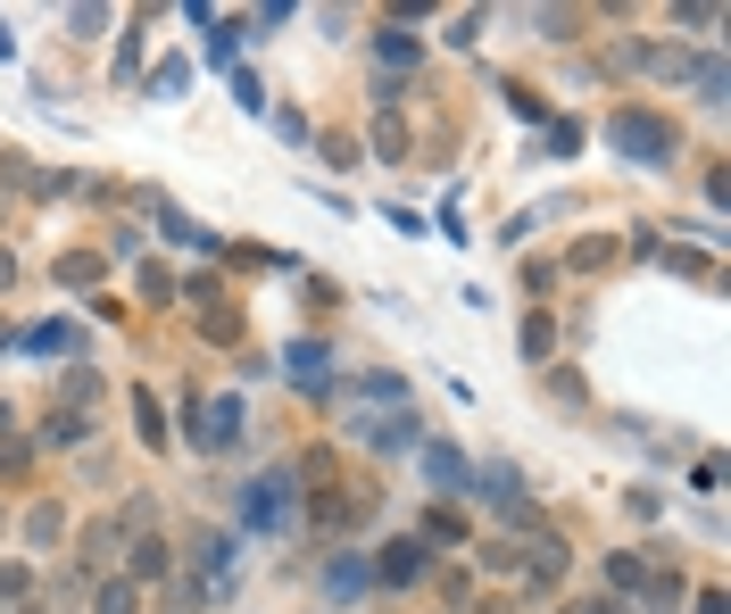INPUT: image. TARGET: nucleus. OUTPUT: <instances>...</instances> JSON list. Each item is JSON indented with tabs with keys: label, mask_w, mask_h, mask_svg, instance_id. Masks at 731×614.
Instances as JSON below:
<instances>
[{
	"label": "nucleus",
	"mask_w": 731,
	"mask_h": 614,
	"mask_svg": "<svg viewBox=\"0 0 731 614\" xmlns=\"http://www.w3.org/2000/svg\"><path fill=\"white\" fill-rule=\"evenodd\" d=\"M549 341H557V324L532 308V316H524V357H532V366H549Z\"/></svg>",
	"instance_id": "29"
},
{
	"label": "nucleus",
	"mask_w": 731,
	"mask_h": 614,
	"mask_svg": "<svg viewBox=\"0 0 731 614\" xmlns=\"http://www.w3.org/2000/svg\"><path fill=\"white\" fill-rule=\"evenodd\" d=\"M84 432H92V424H84V415H76V408H58V415H51V424H42V440H51V448H76V440H84Z\"/></svg>",
	"instance_id": "27"
},
{
	"label": "nucleus",
	"mask_w": 731,
	"mask_h": 614,
	"mask_svg": "<svg viewBox=\"0 0 731 614\" xmlns=\"http://www.w3.org/2000/svg\"><path fill=\"white\" fill-rule=\"evenodd\" d=\"M25 457H34V440H25V432L0 415V473H25Z\"/></svg>",
	"instance_id": "24"
},
{
	"label": "nucleus",
	"mask_w": 731,
	"mask_h": 614,
	"mask_svg": "<svg viewBox=\"0 0 731 614\" xmlns=\"http://www.w3.org/2000/svg\"><path fill=\"white\" fill-rule=\"evenodd\" d=\"M25 590H34V573H25V565H9V557H0V606H25Z\"/></svg>",
	"instance_id": "30"
},
{
	"label": "nucleus",
	"mask_w": 731,
	"mask_h": 614,
	"mask_svg": "<svg viewBox=\"0 0 731 614\" xmlns=\"http://www.w3.org/2000/svg\"><path fill=\"white\" fill-rule=\"evenodd\" d=\"M366 573H375L383 590H416V581L432 573V548H424V540H416V532H408V540H391V548H383L375 565H366Z\"/></svg>",
	"instance_id": "7"
},
{
	"label": "nucleus",
	"mask_w": 731,
	"mask_h": 614,
	"mask_svg": "<svg viewBox=\"0 0 731 614\" xmlns=\"http://www.w3.org/2000/svg\"><path fill=\"white\" fill-rule=\"evenodd\" d=\"M58 282H67V291H84V282H100V258H92V249H67V258H58Z\"/></svg>",
	"instance_id": "26"
},
{
	"label": "nucleus",
	"mask_w": 731,
	"mask_h": 614,
	"mask_svg": "<svg viewBox=\"0 0 731 614\" xmlns=\"http://www.w3.org/2000/svg\"><path fill=\"white\" fill-rule=\"evenodd\" d=\"M242 515L258 523V532H291V523H300V482H291V466H275V473H258V482L242 490Z\"/></svg>",
	"instance_id": "3"
},
{
	"label": "nucleus",
	"mask_w": 731,
	"mask_h": 614,
	"mask_svg": "<svg viewBox=\"0 0 731 614\" xmlns=\"http://www.w3.org/2000/svg\"><path fill=\"white\" fill-rule=\"evenodd\" d=\"M682 598H690V581H682V565H674V573H649V581H640V606H649V614H674Z\"/></svg>",
	"instance_id": "13"
},
{
	"label": "nucleus",
	"mask_w": 731,
	"mask_h": 614,
	"mask_svg": "<svg viewBox=\"0 0 731 614\" xmlns=\"http://www.w3.org/2000/svg\"><path fill=\"white\" fill-rule=\"evenodd\" d=\"M142 299H151V308H158V299H175V275H167V266H142Z\"/></svg>",
	"instance_id": "33"
},
{
	"label": "nucleus",
	"mask_w": 731,
	"mask_h": 614,
	"mask_svg": "<svg viewBox=\"0 0 731 614\" xmlns=\"http://www.w3.org/2000/svg\"><path fill=\"white\" fill-rule=\"evenodd\" d=\"M674 25H698V34H707V25H723V9H715V0H682Z\"/></svg>",
	"instance_id": "31"
},
{
	"label": "nucleus",
	"mask_w": 731,
	"mask_h": 614,
	"mask_svg": "<svg viewBox=\"0 0 731 614\" xmlns=\"http://www.w3.org/2000/svg\"><path fill=\"white\" fill-rule=\"evenodd\" d=\"M483 490H490V515H499V523H516V532L532 523V499H524V482H516L507 466H490V473H483Z\"/></svg>",
	"instance_id": "11"
},
{
	"label": "nucleus",
	"mask_w": 731,
	"mask_h": 614,
	"mask_svg": "<svg viewBox=\"0 0 731 614\" xmlns=\"http://www.w3.org/2000/svg\"><path fill=\"white\" fill-rule=\"evenodd\" d=\"M416 457H424V473H432V482H441V490H457V482H474V473H466V457H457V448H450V440H424V448H416Z\"/></svg>",
	"instance_id": "12"
},
{
	"label": "nucleus",
	"mask_w": 731,
	"mask_h": 614,
	"mask_svg": "<svg viewBox=\"0 0 731 614\" xmlns=\"http://www.w3.org/2000/svg\"><path fill=\"white\" fill-rule=\"evenodd\" d=\"M640 581H649V557H640V548H616V557H607V590H640Z\"/></svg>",
	"instance_id": "19"
},
{
	"label": "nucleus",
	"mask_w": 731,
	"mask_h": 614,
	"mask_svg": "<svg viewBox=\"0 0 731 614\" xmlns=\"http://www.w3.org/2000/svg\"><path fill=\"white\" fill-rule=\"evenodd\" d=\"M283 373H291L300 391H333V349H324V341H291V349H283Z\"/></svg>",
	"instance_id": "9"
},
{
	"label": "nucleus",
	"mask_w": 731,
	"mask_h": 614,
	"mask_svg": "<svg viewBox=\"0 0 731 614\" xmlns=\"http://www.w3.org/2000/svg\"><path fill=\"white\" fill-rule=\"evenodd\" d=\"M184 83H191V67H184V58H167V67L151 75V92H158V100H175V92H184Z\"/></svg>",
	"instance_id": "32"
},
{
	"label": "nucleus",
	"mask_w": 731,
	"mask_h": 614,
	"mask_svg": "<svg viewBox=\"0 0 731 614\" xmlns=\"http://www.w3.org/2000/svg\"><path fill=\"white\" fill-rule=\"evenodd\" d=\"M565 614H623V606H616V598L599 590V598H582V606H565Z\"/></svg>",
	"instance_id": "35"
},
{
	"label": "nucleus",
	"mask_w": 731,
	"mask_h": 614,
	"mask_svg": "<svg viewBox=\"0 0 731 614\" xmlns=\"http://www.w3.org/2000/svg\"><path fill=\"white\" fill-rule=\"evenodd\" d=\"M0 341H9V324H0Z\"/></svg>",
	"instance_id": "39"
},
{
	"label": "nucleus",
	"mask_w": 731,
	"mask_h": 614,
	"mask_svg": "<svg viewBox=\"0 0 731 614\" xmlns=\"http://www.w3.org/2000/svg\"><path fill=\"white\" fill-rule=\"evenodd\" d=\"M9 614H42V606H9Z\"/></svg>",
	"instance_id": "37"
},
{
	"label": "nucleus",
	"mask_w": 731,
	"mask_h": 614,
	"mask_svg": "<svg viewBox=\"0 0 731 614\" xmlns=\"http://www.w3.org/2000/svg\"><path fill=\"white\" fill-rule=\"evenodd\" d=\"M9 282H18V258H9V249H0V291H9Z\"/></svg>",
	"instance_id": "36"
},
{
	"label": "nucleus",
	"mask_w": 731,
	"mask_h": 614,
	"mask_svg": "<svg viewBox=\"0 0 731 614\" xmlns=\"http://www.w3.org/2000/svg\"><path fill=\"white\" fill-rule=\"evenodd\" d=\"M58 532H67V506H51V499H34V506H25V540H34V548H51Z\"/></svg>",
	"instance_id": "17"
},
{
	"label": "nucleus",
	"mask_w": 731,
	"mask_h": 614,
	"mask_svg": "<svg viewBox=\"0 0 731 614\" xmlns=\"http://www.w3.org/2000/svg\"><path fill=\"white\" fill-rule=\"evenodd\" d=\"M565 266H574V275H599V266H616V233H607V242H599V233H590V242H574V258H565Z\"/></svg>",
	"instance_id": "23"
},
{
	"label": "nucleus",
	"mask_w": 731,
	"mask_h": 614,
	"mask_svg": "<svg viewBox=\"0 0 731 614\" xmlns=\"http://www.w3.org/2000/svg\"><path fill=\"white\" fill-rule=\"evenodd\" d=\"M191 573H200V581H191L200 598H225L233 590V540H225V532H191Z\"/></svg>",
	"instance_id": "6"
},
{
	"label": "nucleus",
	"mask_w": 731,
	"mask_h": 614,
	"mask_svg": "<svg viewBox=\"0 0 731 614\" xmlns=\"http://www.w3.org/2000/svg\"><path fill=\"white\" fill-rule=\"evenodd\" d=\"M483 614H507V606H483Z\"/></svg>",
	"instance_id": "38"
},
{
	"label": "nucleus",
	"mask_w": 731,
	"mask_h": 614,
	"mask_svg": "<svg viewBox=\"0 0 731 614\" xmlns=\"http://www.w3.org/2000/svg\"><path fill=\"white\" fill-rule=\"evenodd\" d=\"M191 440H200L208 457L242 448V399H191Z\"/></svg>",
	"instance_id": "5"
},
{
	"label": "nucleus",
	"mask_w": 731,
	"mask_h": 614,
	"mask_svg": "<svg viewBox=\"0 0 731 614\" xmlns=\"http://www.w3.org/2000/svg\"><path fill=\"white\" fill-rule=\"evenodd\" d=\"M690 92L707 100V109H723V58H690Z\"/></svg>",
	"instance_id": "22"
},
{
	"label": "nucleus",
	"mask_w": 731,
	"mask_h": 614,
	"mask_svg": "<svg viewBox=\"0 0 731 614\" xmlns=\"http://www.w3.org/2000/svg\"><path fill=\"white\" fill-rule=\"evenodd\" d=\"M133 432H142V448H167L175 432H167V415H158V399L151 391H133Z\"/></svg>",
	"instance_id": "18"
},
{
	"label": "nucleus",
	"mask_w": 731,
	"mask_h": 614,
	"mask_svg": "<svg viewBox=\"0 0 731 614\" xmlns=\"http://www.w3.org/2000/svg\"><path fill=\"white\" fill-rule=\"evenodd\" d=\"M341 424L375 448V457H408V448H424V424H416L399 373H366V382H350V391H341Z\"/></svg>",
	"instance_id": "1"
},
{
	"label": "nucleus",
	"mask_w": 731,
	"mask_h": 614,
	"mask_svg": "<svg viewBox=\"0 0 731 614\" xmlns=\"http://www.w3.org/2000/svg\"><path fill=\"white\" fill-rule=\"evenodd\" d=\"M366 581H375V573H366V557H350V548H341V557L324 565V590H333V598H357Z\"/></svg>",
	"instance_id": "15"
},
{
	"label": "nucleus",
	"mask_w": 731,
	"mask_h": 614,
	"mask_svg": "<svg viewBox=\"0 0 731 614\" xmlns=\"http://www.w3.org/2000/svg\"><path fill=\"white\" fill-rule=\"evenodd\" d=\"M125 548H133V532L117 515H100V523H84L76 532V573L92 581V573H117V565H125Z\"/></svg>",
	"instance_id": "4"
},
{
	"label": "nucleus",
	"mask_w": 731,
	"mask_h": 614,
	"mask_svg": "<svg viewBox=\"0 0 731 614\" xmlns=\"http://www.w3.org/2000/svg\"><path fill=\"white\" fill-rule=\"evenodd\" d=\"M208 598L191 590V581H158V614H200Z\"/></svg>",
	"instance_id": "28"
},
{
	"label": "nucleus",
	"mask_w": 731,
	"mask_h": 614,
	"mask_svg": "<svg viewBox=\"0 0 731 614\" xmlns=\"http://www.w3.org/2000/svg\"><path fill=\"white\" fill-rule=\"evenodd\" d=\"M58 391H67V408L84 415V408L100 399V373H92V366H67V382H58Z\"/></svg>",
	"instance_id": "25"
},
{
	"label": "nucleus",
	"mask_w": 731,
	"mask_h": 614,
	"mask_svg": "<svg viewBox=\"0 0 731 614\" xmlns=\"http://www.w3.org/2000/svg\"><path fill=\"white\" fill-rule=\"evenodd\" d=\"M92 614H142V590H133L125 573H109V581L92 590Z\"/></svg>",
	"instance_id": "16"
},
{
	"label": "nucleus",
	"mask_w": 731,
	"mask_h": 614,
	"mask_svg": "<svg viewBox=\"0 0 731 614\" xmlns=\"http://www.w3.org/2000/svg\"><path fill=\"white\" fill-rule=\"evenodd\" d=\"M516 565H524V581H532V590H557V581H565V565H574V557H565V540H557V532H524Z\"/></svg>",
	"instance_id": "8"
},
{
	"label": "nucleus",
	"mask_w": 731,
	"mask_h": 614,
	"mask_svg": "<svg viewBox=\"0 0 731 614\" xmlns=\"http://www.w3.org/2000/svg\"><path fill=\"white\" fill-rule=\"evenodd\" d=\"M200 324H208V341H242V308H225V291L200 308Z\"/></svg>",
	"instance_id": "21"
},
{
	"label": "nucleus",
	"mask_w": 731,
	"mask_h": 614,
	"mask_svg": "<svg viewBox=\"0 0 731 614\" xmlns=\"http://www.w3.org/2000/svg\"><path fill=\"white\" fill-rule=\"evenodd\" d=\"M383 58H391V67H416V34H399V25H391V34H383Z\"/></svg>",
	"instance_id": "34"
},
{
	"label": "nucleus",
	"mask_w": 731,
	"mask_h": 614,
	"mask_svg": "<svg viewBox=\"0 0 731 614\" xmlns=\"http://www.w3.org/2000/svg\"><path fill=\"white\" fill-rule=\"evenodd\" d=\"M607 142L623 149V158H640V167H674V125L649 109H616L607 116Z\"/></svg>",
	"instance_id": "2"
},
{
	"label": "nucleus",
	"mask_w": 731,
	"mask_h": 614,
	"mask_svg": "<svg viewBox=\"0 0 731 614\" xmlns=\"http://www.w3.org/2000/svg\"><path fill=\"white\" fill-rule=\"evenodd\" d=\"M125 581H133V590H142V581H151V590H158V581H175V557H167L158 532H142V540L125 548Z\"/></svg>",
	"instance_id": "10"
},
{
	"label": "nucleus",
	"mask_w": 731,
	"mask_h": 614,
	"mask_svg": "<svg viewBox=\"0 0 731 614\" xmlns=\"http://www.w3.org/2000/svg\"><path fill=\"white\" fill-rule=\"evenodd\" d=\"M375 149L391 158V167L408 158V116H399V109H383V116H375Z\"/></svg>",
	"instance_id": "20"
},
{
	"label": "nucleus",
	"mask_w": 731,
	"mask_h": 614,
	"mask_svg": "<svg viewBox=\"0 0 731 614\" xmlns=\"http://www.w3.org/2000/svg\"><path fill=\"white\" fill-rule=\"evenodd\" d=\"M416 540L424 548H457L466 540V515H457V506H424V532H416Z\"/></svg>",
	"instance_id": "14"
}]
</instances>
